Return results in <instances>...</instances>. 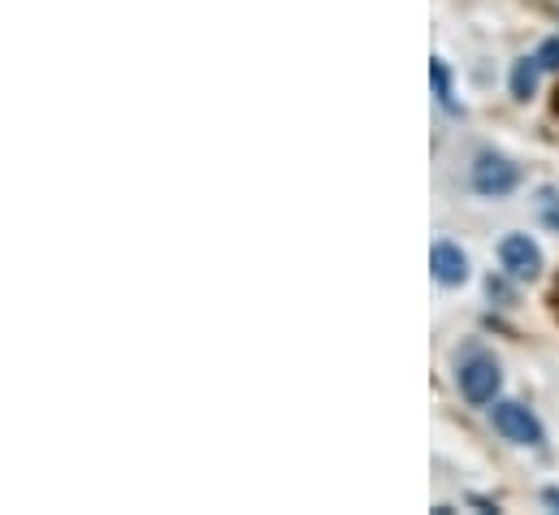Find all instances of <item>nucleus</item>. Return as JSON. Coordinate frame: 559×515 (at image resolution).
Masks as SVG:
<instances>
[{
	"mask_svg": "<svg viewBox=\"0 0 559 515\" xmlns=\"http://www.w3.org/2000/svg\"><path fill=\"white\" fill-rule=\"evenodd\" d=\"M455 381H460V394L468 403H477V407H486L494 403V394H499L503 386V373H499V360L494 355H468V360L460 364V373H455Z\"/></svg>",
	"mask_w": 559,
	"mask_h": 515,
	"instance_id": "nucleus-1",
	"label": "nucleus"
},
{
	"mask_svg": "<svg viewBox=\"0 0 559 515\" xmlns=\"http://www.w3.org/2000/svg\"><path fill=\"white\" fill-rule=\"evenodd\" d=\"M533 204H538L542 226L559 234V191H555V187H542V191H538V200H533Z\"/></svg>",
	"mask_w": 559,
	"mask_h": 515,
	"instance_id": "nucleus-7",
	"label": "nucleus"
},
{
	"mask_svg": "<svg viewBox=\"0 0 559 515\" xmlns=\"http://www.w3.org/2000/svg\"><path fill=\"white\" fill-rule=\"evenodd\" d=\"M538 74H542V61L538 57L516 61V70H512V96L516 100H529L533 91H538Z\"/></svg>",
	"mask_w": 559,
	"mask_h": 515,
	"instance_id": "nucleus-6",
	"label": "nucleus"
},
{
	"mask_svg": "<svg viewBox=\"0 0 559 515\" xmlns=\"http://www.w3.org/2000/svg\"><path fill=\"white\" fill-rule=\"evenodd\" d=\"M429 269H434V277L442 286H464L468 282V256L455 243H434V252H429Z\"/></svg>",
	"mask_w": 559,
	"mask_h": 515,
	"instance_id": "nucleus-5",
	"label": "nucleus"
},
{
	"mask_svg": "<svg viewBox=\"0 0 559 515\" xmlns=\"http://www.w3.org/2000/svg\"><path fill=\"white\" fill-rule=\"evenodd\" d=\"M429 78H434V96H438L442 104H451V74H447V65H442L438 57L429 61Z\"/></svg>",
	"mask_w": 559,
	"mask_h": 515,
	"instance_id": "nucleus-8",
	"label": "nucleus"
},
{
	"mask_svg": "<svg viewBox=\"0 0 559 515\" xmlns=\"http://www.w3.org/2000/svg\"><path fill=\"white\" fill-rule=\"evenodd\" d=\"M516 182H520V169L507 161V156H494V152H481L477 161H473V191L477 195H507V191H516Z\"/></svg>",
	"mask_w": 559,
	"mask_h": 515,
	"instance_id": "nucleus-3",
	"label": "nucleus"
},
{
	"mask_svg": "<svg viewBox=\"0 0 559 515\" xmlns=\"http://www.w3.org/2000/svg\"><path fill=\"white\" fill-rule=\"evenodd\" d=\"M533 57L542 61V70H559V35H555V39H546V44H542L538 52H533Z\"/></svg>",
	"mask_w": 559,
	"mask_h": 515,
	"instance_id": "nucleus-9",
	"label": "nucleus"
},
{
	"mask_svg": "<svg viewBox=\"0 0 559 515\" xmlns=\"http://www.w3.org/2000/svg\"><path fill=\"white\" fill-rule=\"evenodd\" d=\"M542 503H546V507H555V511H559V490H555V485H551V490H546V494H542Z\"/></svg>",
	"mask_w": 559,
	"mask_h": 515,
	"instance_id": "nucleus-10",
	"label": "nucleus"
},
{
	"mask_svg": "<svg viewBox=\"0 0 559 515\" xmlns=\"http://www.w3.org/2000/svg\"><path fill=\"white\" fill-rule=\"evenodd\" d=\"M499 260H503L507 273L520 277V282H525V277H538V269H542V252L529 234H507V239L499 243Z\"/></svg>",
	"mask_w": 559,
	"mask_h": 515,
	"instance_id": "nucleus-4",
	"label": "nucleus"
},
{
	"mask_svg": "<svg viewBox=\"0 0 559 515\" xmlns=\"http://www.w3.org/2000/svg\"><path fill=\"white\" fill-rule=\"evenodd\" d=\"M490 416H494V429H499L507 442H516V446H542V438H546L538 416H533L525 403H494Z\"/></svg>",
	"mask_w": 559,
	"mask_h": 515,
	"instance_id": "nucleus-2",
	"label": "nucleus"
}]
</instances>
